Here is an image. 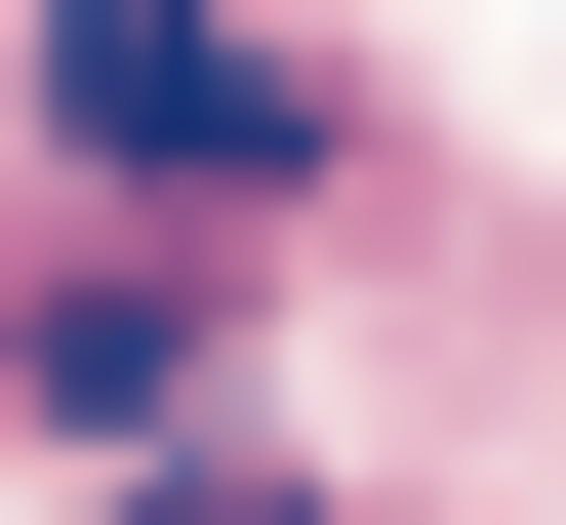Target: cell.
I'll list each match as a JSON object with an SVG mask.
<instances>
[{"mask_svg":"<svg viewBox=\"0 0 566 525\" xmlns=\"http://www.w3.org/2000/svg\"><path fill=\"white\" fill-rule=\"evenodd\" d=\"M41 122H82V162H163V202H283V162H324V82H283V41H163V0H82V41H41Z\"/></svg>","mask_w":566,"mask_h":525,"instance_id":"cell-1","label":"cell"}]
</instances>
